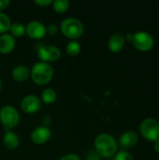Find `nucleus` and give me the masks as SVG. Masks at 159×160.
I'll return each instance as SVG.
<instances>
[{
  "label": "nucleus",
  "instance_id": "3",
  "mask_svg": "<svg viewBox=\"0 0 159 160\" xmlns=\"http://www.w3.org/2000/svg\"><path fill=\"white\" fill-rule=\"evenodd\" d=\"M84 27L82 22L73 17L66 18L61 22V31L65 36L67 38H70L72 39H75L82 36L83 33Z\"/></svg>",
  "mask_w": 159,
  "mask_h": 160
},
{
  "label": "nucleus",
  "instance_id": "25",
  "mask_svg": "<svg viewBox=\"0 0 159 160\" xmlns=\"http://www.w3.org/2000/svg\"><path fill=\"white\" fill-rule=\"evenodd\" d=\"M52 2H53L52 0H35V3L39 6H48Z\"/></svg>",
  "mask_w": 159,
  "mask_h": 160
},
{
  "label": "nucleus",
  "instance_id": "24",
  "mask_svg": "<svg viewBox=\"0 0 159 160\" xmlns=\"http://www.w3.org/2000/svg\"><path fill=\"white\" fill-rule=\"evenodd\" d=\"M59 160H81V158L76 154H67L63 156Z\"/></svg>",
  "mask_w": 159,
  "mask_h": 160
},
{
  "label": "nucleus",
  "instance_id": "2",
  "mask_svg": "<svg viewBox=\"0 0 159 160\" xmlns=\"http://www.w3.org/2000/svg\"><path fill=\"white\" fill-rule=\"evenodd\" d=\"M31 76L33 81L37 84H46L48 83L53 76L52 67L46 62H37L36 63L31 69Z\"/></svg>",
  "mask_w": 159,
  "mask_h": 160
},
{
  "label": "nucleus",
  "instance_id": "17",
  "mask_svg": "<svg viewBox=\"0 0 159 160\" xmlns=\"http://www.w3.org/2000/svg\"><path fill=\"white\" fill-rule=\"evenodd\" d=\"M57 94L55 92L54 89L52 88H46L43 92H42V100L45 103H52L55 99H56Z\"/></svg>",
  "mask_w": 159,
  "mask_h": 160
},
{
  "label": "nucleus",
  "instance_id": "23",
  "mask_svg": "<svg viewBox=\"0 0 159 160\" xmlns=\"http://www.w3.org/2000/svg\"><path fill=\"white\" fill-rule=\"evenodd\" d=\"M57 31H58V27L54 23H50L46 27V33H48L50 35H54L57 33Z\"/></svg>",
  "mask_w": 159,
  "mask_h": 160
},
{
  "label": "nucleus",
  "instance_id": "27",
  "mask_svg": "<svg viewBox=\"0 0 159 160\" xmlns=\"http://www.w3.org/2000/svg\"><path fill=\"white\" fill-rule=\"evenodd\" d=\"M154 147H155L156 152H157V153L159 154V140H157V141H156V142H155V145H154Z\"/></svg>",
  "mask_w": 159,
  "mask_h": 160
},
{
  "label": "nucleus",
  "instance_id": "15",
  "mask_svg": "<svg viewBox=\"0 0 159 160\" xmlns=\"http://www.w3.org/2000/svg\"><path fill=\"white\" fill-rule=\"evenodd\" d=\"M3 142H4V144L8 149H14V148H16L19 145L20 138H19V136L15 132H13V131H7L4 134Z\"/></svg>",
  "mask_w": 159,
  "mask_h": 160
},
{
  "label": "nucleus",
  "instance_id": "4",
  "mask_svg": "<svg viewBox=\"0 0 159 160\" xmlns=\"http://www.w3.org/2000/svg\"><path fill=\"white\" fill-rule=\"evenodd\" d=\"M140 131L142 136L150 142L159 140V123L154 118L144 119L141 123Z\"/></svg>",
  "mask_w": 159,
  "mask_h": 160
},
{
  "label": "nucleus",
  "instance_id": "11",
  "mask_svg": "<svg viewBox=\"0 0 159 160\" xmlns=\"http://www.w3.org/2000/svg\"><path fill=\"white\" fill-rule=\"evenodd\" d=\"M125 42H126V38H125L123 34H121V33H114L109 38L108 46H109V49L112 52H120L124 48Z\"/></svg>",
  "mask_w": 159,
  "mask_h": 160
},
{
  "label": "nucleus",
  "instance_id": "5",
  "mask_svg": "<svg viewBox=\"0 0 159 160\" xmlns=\"http://www.w3.org/2000/svg\"><path fill=\"white\" fill-rule=\"evenodd\" d=\"M131 41L133 46L141 52H149L155 45V39L153 36L143 31L135 33L131 38Z\"/></svg>",
  "mask_w": 159,
  "mask_h": 160
},
{
  "label": "nucleus",
  "instance_id": "7",
  "mask_svg": "<svg viewBox=\"0 0 159 160\" xmlns=\"http://www.w3.org/2000/svg\"><path fill=\"white\" fill-rule=\"evenodd\" d=\"M37 56L42 60V62H53L59 59L61 56V51L58 47L53 45H46L39 43L37 47Z\"/></svg>",
  "mask_w": 159,
  "mask_h": 160
},
{
  "label": "nucleus",
  "instance_id": "21",
  "mask_svg": "<svg viewBox=\"0 0 159 160\" xmlns=\"http://www.w3.org/2000/svg\"><path fill=\"white\" fill-rule=\"evenodd\" d=\"M113 160H134V158L131 154L126 151H121L118 152L115 156Z\"/></svg>",
  "mask_w": 159,
  "mask_h": 160
},
{
  "label": "nucleus",
  "instance_id": "22",
  "mask_svg": "<svg viewBox=\"0 0 159 160\" xmlns=\"http://www.w3.org/2000/svg\"><path fill=\"white\" fill-rule=\"evenodd\" d=\"M86 160H100V156L96 150H90L86 155Z\"/></svg>",
  "mask_w": 159,
  "mask_h": 160
},
{
  "label": "nucleus",
  "instance_id": "18",
  "mask_svg": "<svg viewBox=\"0 0 159 160\" xmlns=\"http://www.w3.org/2000/svg\"><path fill=\"white\" fill-rule=\"evenodd\" d=\"M9 30L13 37H21L25 33V26L22 22H16L10 25Z\"/></svg>",
  "mask_w": 159,
  "mask_h": 160
},
{
  "label": "nucleus",
  "instance_id": "26",
  "mask_svg": "<svg viewBox=\"0 0 159 160\" xmlns=\"http://www.w3.org/2000/svg\"><path fill=\"white\" fill-rule=\"evenodd\" d=\"M10 1L9 0H0V11L4 8H6L9 5Z\"/></svg>",
  "mask_w": 159,
  "mask_h": 160
},
{
  "label": "nucleus",
  "instance_id": "9",
  "mask_svg": "<svg viewBox=\"0 0 159 160\" xmlns=\"http://www.w3.org/2000/svg\"><path fill=\"white\" fill-rule=\"evenodd\" d=\"M25 32L29 37L39 39L46 34V26L39 21H31L25 26Z\"/></svg>",
  "mask_w": 159,
  "mask_h": 160
},
{
  "label": "nucleus",
  "instance_id": "14",
  "mask_svg": "<svg viewBox=\"0 0 159 160\" xmlns=\"http://www.w3.org/2000/svg\"><path fill=\"white\" fill-rule=\"evenodd\" d=\"M30 74V69L27 66L19 65L16 66L12 70V77L17 82H23L25 81Z\"/></svg>",
  "mask_w": 159,
  "mask_h": 160
},
{
  "label": "nucleus",
  "instance_id": "28",
  "mask_svg": "<svg viewBox=\"0 0 159 160\" xmlns=\"http://www.w3.org/2000/svg\"><path fill=\"white\" fill-rule=\"evenodd\" d=\"M1 88H2V82H1V80H0V91H1Z\"/></svg>",
  "mask_w": 159,
  "mask_h": 160
},
{
  "label": "nucleus",
  "instance_id": "19",
  "mask_svg": "<svg viewBox=\"0 0 159 160\" xmlns=\"http://www.w3.org/2000/svg\"><path fill=\"white\" fill-rule=\"evenodd\" d=\"M81 44L79 43V41L73 39L71 41H69L67 44V47H66V50L68 54L70 55H77L79 54V52H81Z\"/></svg>",
  "mask_w": 159,
  "mask_h": 160
},
{
  "label": "nucleus",
  "instance_id": "8",
  "mask_svg": "<svg viewBox=\"0 0 159 160\" xmlns=\"http://www.w3.org/2000/svg\"><path fill=\"white\" fill-rule=\"evenodd\" d=\"M21 107L23 112L27 113H34L40 109L41 100L36 95H27L22 99Z\"/></svg>",
  "mask_w": 159,
  "mask_h": 160
},
{
  "label": "nucleus",
  "instance_id": "16",
  "mask_svg": "<svg viewBox=\"0 0 159 160\" xmlns=\"http://www.w3.org/2000/svg\"><path fill=\"white\" fill-rule=\"evenodd\" d=\"M10 25H11V22L9 17L6 13L0 11V33L3 34L7 33V31L9 30Z\"/></svg>",
  "mask_w": 159,
  "mask_h": 160
},
{
  "label": "nucleus",
  "instance_id": "1",
  "mask_svg": "<svg viewBox=\"0 0 159 160\" xmlns=\"http://www.w3.org/2000/svg\"><path fill=\"white\" fill-rule=\"evenodd\" d=\"M95 150L100 157L110 158L115 155L117 151V142L112 135L101 133L95 140Z\"/></svg>",
  "mask_w": 159,
  "mask_h": 160
},
{
  "label": "nucleus",
  "instance_id": "12",
  "mask_svg": "<svg viewBox=\"0 0 159 160\" xmlns=\"http://www.w3.org/2000/svg\"><path fill=\"white\" fill-rule=\"evenodd\" d=\"M15 38L8 33L2 34L0 36V52L8 53L15 47Z\"/></svg>",
  "mask_w": 159,
  "mask_h": 160
},
{
  "label": "nucleus",
  "instance_id": "6",
  "mask_svg": "<svg viewBox=\"0 0 159 160\" xmlns=\"http://www.w3.org/2000/svg\"><path fill=\"white\" fill-rule=\"evenodd\" d=\"M0 121L6 128H12L18 125L20 114L13 106L6 105L0 110Z\"/></svg>",
  "mask_w": 159,
  "mask_h": 160
},
{
  "label": "nucleus",
  "instance_id": "10",
  "mask_svg": "<svg viewBox=\"0 0 159 160\" xmlns=\"http://www.w3.org/2000/svg\"><path fill=\"white\" fill-rule=\"evenodd\" d=\"M52 136L51 129L46 126L37 127L31 133V140L37 144H42L46 142Z\"/></svg>",
  "mask_w": 159,
  "mask_h": 160
},
{
  "label": "nucleus",
  "instance_id": "13",
  "mask_svg": "<svg viewBox=\"0 0 159 160\" xmlns=\"http://www.w3.org/2000/svg\"><path fill=\"white\" fill-rule=\"evenodd\" d=\"M139 141V136L134 131H127L123 133L119 139V142L124 148L134 147Z\"/></svg>",
  "mask_w": 159,
  "mask_h": 160
},
{
  "label": "nucleus",
  "instance_id": "20",
  "mask_svg": "<svg viewBox=\"0 0 159 160\" xmlns=\"http://www.w3.org/2000/svg\"><path fill=\"white\" fill-rule=\"evenodd\" d=\"M53 3V8L58 12H64L67 9L69 2L67 0H55Z\"/></svg>",
  "mask_w": 159,
  "mask_h": 160
}]
</instances>
